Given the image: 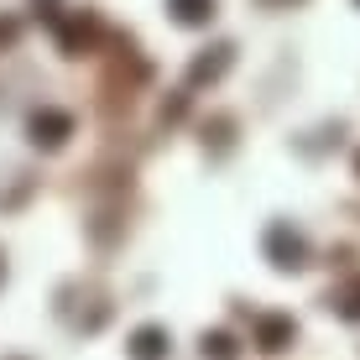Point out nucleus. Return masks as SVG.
Returning <instances> with one entry per match:
<instances>
[{"mask_svg":"<svg viewBox=\"0 0 360 360\" xmlns=\"http://www.w3.org/2000/svg\"><path fill=\"white\" fill-rule=\"evenodd\" d=\"M167 350V345H162V334H157V329H141V334H136V360H157V355H162Z\"/></svg>","mask_w":360,"mask_h":360,"instance_id":"f257e3e1","label":"nucleus"},{"mask_svg":"<svg viewBox=\"0 0 360 360\" xmlns=\"http://www.w3.org/2000/svg\"><path fill=\"white\" fill-rule=\"evenodd\" d=\"M209 6H214V0H178V16H183V21H204Z\"/></svg>","mask_w":360,"mask_h":360,"instance_id":"f03ea898","label":"nucleus"}]
</instances>
